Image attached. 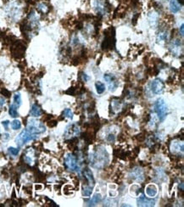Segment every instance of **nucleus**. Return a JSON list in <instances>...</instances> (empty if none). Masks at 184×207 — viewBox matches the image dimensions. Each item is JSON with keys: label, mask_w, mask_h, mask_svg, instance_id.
I'll return each instance as SVG.
<instances>
[{"label": "nucleus", "mask_w": 184, "mask_h": 207, "mask_svg": "<svg viewBox=\"0 0 184 207\" xmlns=\"http://www.w3.org/2000/svg\"><path fill=\"white\" fill-rule=\"evenodd\" d=\"M100 125H101V123H100L99 117L98 115H95L92 118V122H90V128H92L95 133H97L98 131L99 130Z\"/></svg>", "instance_id": "nucleus-18"}, {"label": "nucleus", "mask_w": 184, "mask_h": 207, "mask_svg": "<svg viewBox=\"0 0 184 207\" xmlns=\"http://www.w3.org/2000/svg\"><path fill=\"white\" fill-rule=\"evenodd\" d=\"M35 188H36V190H41V189H43V186L41 184H36V186H35Z\"/></svg>", "instance_id": "nucleus-47"}, {"label": "nucleus", "mask_w": 184, "mask_h": 207, "mask_svg": "<svg viewBox=\"0 0 184 207\" xmlns=\"http://www.w3.org/2000/svg\"><path fill=\"white\" fill-rule=\"evenodd\" d=\"M95 88H96L97 93L99 94H102L104 91H105V86H104V84L103 82H101V81H96V83H95Z\"/></svg>", "instance_id": "nucleus-25"}, {"label": "nucleus", "mask_w": 184, "mask_h": 207, "mask_svg": "<svg viewBox=\"0 0 184 207\" xmlns=\"http://www.w3.org/2000/svg\"><path fill=\"white\" fill-rule=\"evenodd\" d=\"M23 190H24L25 193H26L27 195H31L32 194V188L31 187H27V186H25L24 188H23Z\"/></svg>", "instance_id": "nucleus-39"}, {"label": "nucleus", "mask_w": 184, "mask_h": 207, "mask_svg": "<svg viewBox=\"0 0 184 207\" xmlns=\"http://www.w3.org/2000/svg\"><path fill=\"white\" fill-rule=\"evenodd\" d=\"M9 133H4V135H3V138H4V140H8V139H9Z\"/></svg>", "instance_id": "nucleus-46"}, {"label": "nucleus", "mask_w": 184, "mask_h": 207, "mask_svg": "<svg viewBox=\"0 0 184 207\" xmlns=\"http://www.w3.org/2000/svg\"><path fill=\"white\" fill-rule=\"evenodd\" d=\"M154 110L158 115L160 122H163L167 116V105L163 98H158L154 103Z\"/></svg>", "instance_id": "nucleus-5"}, {"label": "nucleus", "mask_w": 184, "mask_h": 207, "mask_svg": "<svg viewBox=\"0 0 184 207\" xmlns=\"http://www.w3.org/2000/svg\"><path fill=\"white\" fill-rule=\"evenodd\" d=\"M11 47V54L14 59L16 60H20L25 55V52L26 49V46L23 42L20 40H15L10 44Z\"/></svg>", "instance_id": "nucleus-3"}, {"label": "nucleus", "mask_w": 184, "mask_h": 207, "mask_svg": "<svg viewBox=\"0 0 184 207\" xmlns=\"http://www.w3.org/2000/svg\"><path fill=\"white\" fill-rule=\"evenodd\" d=\"M0 113H1V110H0Z\"/></svg>", "instance_id": "nucleus-49"}, {"label": "nucleus", "mask_w": 184, "mask_h": 207, "mask_svg": "<svg viewBox=\"0 0 184 207\" xmlns=\"http://www.w3.org/2000/svg\"><path fill=\"white\" fill-rule=\"evenodd\" d=\"M2 124H3V126H4L5 130H8L9 125V121H4V122H2Z\"/></svg>", "instance_id": "nucleus-42"}, {"label": "nucleus", "mask_w": 184, "mask_h": 207, "mask_svg": "<svg viewBox=\"0 0 184 207\" xmlns=\"http://www.w3.org/2000/svg\"><path fill=\"white\" fill-rule=\"evenodd\" d=\"M146 194L149 196V197H154L157 195V188L153 184L148 185L146 188Z\"/></svg>", "instance_id": "nucleus-22"}, {"label": "nucleus", "mask_w": 184, "mask_h": 207, "mask_svg": "<svg viewBox=\"0 0 184 207\" xmlns=\"http://www.w3.org/2000/svg\"><path fill=\"white\" fill-rule=\"evenodd\" d=\"M137 205L138 206H154L155 204V200L147 199L144 195H141L137 199Z\"/></svg>", "instance_id": "nucleus-15"}, {"label": "nucleus", "mask_w": 184, "mask_h": 207, "mask_svg": "<svg viewBox=\"0 0 184 207\" xmlns=\"http://www.w3.org/2000/svg\"><path fill=\"white\" fill-rule=\"evenodd\" d=\"M36 9L41 15H47L51 9V6L46 1H38L36 4Z\"/></svg>", "instance_id": "nucleus-12"}, {"label": "nucleus", "mask_w": 184, "mask_h": 207, "mask_svg": "<svg viewBox=\"0 0 184 207\" xmlns=\"http://www.w3.org/2000/svg\"><path fill=\"white\" fill-rule=\"evenodd\" d=\"M4 104H5V99L3 96L0 95V108H2L4 105Z\"/></svg>", "instance_id": "nucleus-43"}, {"label": "nucleus", "mask_w": 184, "mask_h": 207, "mask_svg": "<svg viewBox=\"0 0 184 207\" xmlns=\"http://www.w3.org/2000/svg\"><path fill=\"white\" fill-rule=\"evenodd\" d=\"M9 114L10 116H12L14 118L19 116V113L17 111V107H16L14 105H11L9 106Z\"/></svg>", "instance_id": "nucleus-27"}, {"label": "nucleus", "mask_w": 184, "mask_h": 207, "mask_svg": "<svg viewBox=\"0 0 184 207\" xmlns=\"http://www.w3.org/2000/svg\"><path fill=\"white\" fill-rule=\"evenodd\" d=\"M19 149H17V148H14V147H9L8 149V152L9 154H10V155H13V156H16V155H18V154H19Z\"/></svg>", "instance_id": "nucleus-32"}, {"label": "nucleus", "mask_w": 184, "mask_h": 207, "mask_svg": "<svg viewBox=\"0 0 184 207\" xmlns=\"http://www.w3.org/2000/svg\"><path fill=\"white\" fill-rule=\"evenodd\" d=\"M139 16H140V14L139 13H137V14H135L133 16H132V23L133 25H136L137 22V19L139 18Z\"/></svg>", "instance_id": "nucleus-37"}, {"label": "nucleus", "mask_w": 184, "mask_h": 207, "mask_svg": "<svg viewBox=\"0 0 184 207\" xmlns=\"http://www.w3.org/2000/svg\"><path fill=\"white\" fill-rule=\"evenodd\" d=\"M83 175H84L85 179L87 181V184L92 188L94 187L95 180H94V178H93V174H92V171L90 170L89 168H86L83 171Z\"/></svg>", "instance_id": "nucleus-14"}, {"label": "nucleus", "mask_w": 184, "mask_h": 207, "mask_svg": "<svg viewBox=\"0 0 184 207\" xmlns=\"http://www.w3.org/2000/svg\"><path fill=\"white\" fill-rule=\"evenodd\" d=\"M176 1H177V3L180 4L181 6H182L184 4V0H176Z\"/></svg>", "instance_id": "nucleus-48"}, {"label": "nucleus", "mask_w": 184, "mask_h": 207, "mask_svg": "<svg viewBox=\"0 0 184 207\" xmlns=\"http://www.w3.org/2000/svg\"><path fill=\"white\" fill-rule=\"evenodd\" d=\"M149 88H150V91L154 95H158L160 94L165 88V83L159 78H156L154 80H153L150 84H149Z\"/></svg>", "instance_id": "nucleus-8"}, {"label": "nucleus", "mask_w": 184, "mask_h": 207, "mask_svg": "<svg viewBox=\"0 0 184 207\" xmlns=\"http://www.w3.org/2000/svg\"><path fill=\"white\" fill-rule=\"evenodd\" d=\"M180 34L182 37H183L184 36V25L182 24V26H181L180 27Z\"/></svg>", "instance_id": "nucleus-45"}, {"label": "nucleus", "mask_w": 184, "mask_h": 207, "mask_svg": "<svg viewBox=\"0 0 184 207\" xmlns=\"http://www.w3.org/2000/svg\"><path fill=\"white\" fill-rule=\"evenodd\" d=\"M79 134H80V128H79L78 124L72 123L66 127L64 133V138L65 139H68V138L70 139V138L77 137Z\"/></svg>", "instance_id": "nucleus-9"}, {"label": "nucleus", "mask_w": 184, "mask_h": 207, "mask_svg": "<svg viewBox=\"0 0 184 207\" xmlns=\"http://www.w3.org/2000/svg\"><path fill=\"white\" fill-rule=\"evenodd\" d=\"M136 139L138 141V142H144V140L146 139V136H145V133H139L136 135Z\"/></svg>", "instance_id": "nucleus-35"}, {"label": "nucleus", "mask_w": 184, "mask_h": 207, "mask_svg": "<svg viewBox=\"0 0 184 207\" xmlns=\"http://www.w3.org/2000/svg\"><path fill=\"white\" fill-rule=\"evenodd\" d=\"M118 140L119 141H120V142H122V141H125L126 140V137L124 136V134L120 133L119 136H118Z\"/></svg>", "instance_id": "nucleus-44"}, {"label": "nucleus", "mask_w": 184, "mask_h": 207, "mask_svg": "<svg viewBox=\"0 0 184 207\" xmlns=\"http://www.w3.org/2000/svg\"><path fill=\"white\" fill-rule=\"evenodd\" d=\"M64 93L67 95H70V96H75L77 93V88H76V87H71L66 91H64Z\"/></svg>", "instance_id": "nucleus-29"}, {"label": "nucleus", "mask_w": 184, "mask_h": 207, "mask_svg": "<svg viewBox=\"0 0 184 207\" xmlns=\"http://www.w3.org/2000/svg\"><path fill=\"white\" fill-rule=\"evenodd\" d=\"M104 38L101 43V49L103 51L112 50L116 47V30L113 26L104 31Z\"/></svg>", "instance_id": "nucleus-2"}, {"label": "nucleus", "mask_w": 184, "mask_h": 207, "mask_svg": "<svg viewBox=\"0 0 184 207\" xmlns=\"http://www.w3.org/2000/svg\"><path fill=\"white\" fill-rule=\"evenodd\" d=\"M57 124H58V121H56V120H49L48 122H47V125H48V127H50V128H53V127H55V126H57Z\"/></svg>", "instance_id": "nucleus-34"}, {"label": "nucleus", "mask_w": 184, "mask_h": 207, "mask_svg": "<svg viewBox=\"0 0 184 207\" xmlns=\"http://www.w3.org/2000/svg\"><path fill=\"white\" fill-rule=\"evenodd\" d=\"M106 140H107L109 143H110L115 142V140H116V136H115V134L114 133L108 134V135L106 136Z\"/></svg>", "instance_id": "nucleus-36"}, {"label": "nucleus", "mask_w": 184, "mask_h": 207, "mask_svg": "<svg viewBox=\"0 0 184 207\" xmlns=\"http://www.w3.org/2000/svg\"><path fill=\"white\" fill-rule=\"evenodd\" d=\"M35 159H36V156H35V151L33 149H31L29 148L26 150L25 151L24 154L22 156V160L27 166L31 167V166H33L35 164Z\"/></svg>", "instance_id": "nucleus-11"}, {"label": "nucleus", "mask_w": 184, "mask_h": 207, "mask_svg": "<svg viewBox=\"0 0 184 207\" xmlns=\"http://www.w3.org/2000/svg\"><path fill=\"white\" fill-rule=\"evenodd\" d=\"M170 9L172 13H177L180 11L181 5L176 0H171L170 1Z\"/></svg>", "instance_id": "nucleus-20"}, {"label": "nucleus", "mask_w": 184, "mask_h": 207, "mask_svg": "<svg viewBox=\"0 0 184 207\" xmlns=\"http://www.w3.org/2000/svg\"><path fill=\"white\" fill-rule=\"evenodd\" d=\"M109 157L107 150L103 146H98L90 158V163L96 169H103L108 165Z\"/></svg>", "instance_id": "nucleus-1"}, {"label": "nucleus", "mask_w": 184, "mask_h": 207, "mask_svg": "<svg viewBox=\"0 0 184 207\" xmlns=\"http://www.w3.org/2000/svg\"><path fill=\"white\" fill-rule=\"evenodd\" d=\"M13 100H14V105L16 107H20V105H21V96H20V93H16L14 95V98H13Z\"/></svg>", "instance_id": "nucleus-26"}, {"label": "nucleus", "mask_w": 184, "mask_h": 207, "mask_svg": "<svg viewBox=\"0 0 184 207\" xmlns=\"http://www.w3.org/2000/svg\"><path fill=\"white\" fill-rule=\"evenodd\" d=\"M62 116H64V117H66V118H69V119H72L73 118V112L71 111V109H64V111H63V113H62Z\"/></svg>", "instance_id": "nucleus-31"}, {"label": "nucleus", "mask_w": 184, "mask_h": 207, "mask_svg": "<svg viewBox=\"0 0 184 207\" xmlns=\"http://www.w3.org/2000/svg\"><path fill=\"white\" fill-rule=\"evenodd\" d=\"M1 94H2L4 97L7 98H10V96H11V93H10L8 89L4 88H3L1 89Z\"/></svg>", "instance_id": "nucleus-33"}, {"label": "nucleus", "mask_w": 184, "mask_h": 207, "mask_svg": "<svg viewBox=\"0 0 184 207\" xmlns=\"http://www.w3.org/2000/svg\"><path fill=\"white\" fill-rule=\"evenodd\" d=\"M129 177L132 179V180H135V181H137V182H142L144 181V175L143 171L138 169V168H135L130 172L129 174Z\"/></svg>", "instance_id": "nucleus-13"}, {"label": "nucleus", "mask_w": 184, "mask_h": 207, "mask_svg": "<svg viewBox=\"0 0 184 207\" xmlns=\"http://www.w3.org/2000/svg\"><path fill=\"white\" fill-rule=\"evenodd\" d=\"M11 127H12L13 130H19L21 127V123L19 120H14L11 122Z\"/></svg>", "instance_id": "nucleus-30"}, {"label": "nucleus", "mask_w": 184, "mask_h": 207, "mask_svg": "<svg viewBox=\"0 0 184 207\" xmlns=\"http://www.w3.org/2000/svg\"><path fill=\"white\" fill-rule=\"evenodd\" d=\"M36 138H37L36 135L31 133L26 129H25L17 136V138H16V143L19 147H22L27 142L35 140Z\"/></svg>", "instance_id": "nucleus-7"}, {"label": "nucleus", "mask_w": 184, "mask_h": 207, "mask_svg": "<svg viewBox=\"0 0 184 207\" xmlns=\"http://www.w3.org/2000/svg\"><path fill=\"white\" fill-rule=\"evenodd\" d=\"M53 115H45L43 116V122H48L49 120H51V119H53Z\"/></svg>", "instance_id": "nucleus-40"}, {"label": "nucleus", "mask_w": 184, "mask_h": 207, "mask_svg": "<svg viewBox=\"0 0 184 207\" xmlns=\"http://www.w3.org/2000/svg\"><path fill=\"white\" fill-rule=\"evenodd\" d=\"M43 114V110L41 106L38 104H34L32 105V109L30 110V115L33 117H39Z\"/></svg>", "instance_id": "nucleus-17"}, {"label": "nucleus", "mask_w": 184, "mask_h": 207, "mask_svg": "<svg viewBox=\"0 0 184 207\" xmlns=\"http://www.w3.org/2000/svg\"><path fill=\"white\" fill-rule=\"evenodd\" d=\"M170 49L172 50V53L174 55H179L180 50H182V43L179 39H174L172 41V44L170 46Z\"/></svg>", "instance_id": "nucleus-16"}, {"label": "nucleus", "mask_w": 184, "mask_h": 207, "mask_svg": "<svg viewBox=\"0 0 184 207\" xmlns=\"http://www.w3.org/2000/svg\"><path fill=\"white\" fill-rule=\"evenodd\" d=\"M139 152H140V148L139 147H136L133 150H132V153L134 154V156H133V158H135V157H137V155L139 154Z\"/></svg>", "instance_id": "nucleus-41"}, {"label": "nucleus", "mask_w": 184, "mask_h": 207, "mask_svg": "<svg viewBox=\"0 0 184 207\" xmlns=\"http://www.w3.org/2000/svg\"><path fill=\"white\" fill-rule=\"evenodd\" d=\"M168 39V33L165 30H161L159 32L158 35H157V41L159 42H162V41H166Z\"/></svg>", "instance_id": "nucleus-23"}, {"label": "nucleus", "mask_w": 184, "mask_h": 207, "mask_svg": "<svg viewBox=\"0 0 184 207\" xmlns=\"http://www.w3.org/2000/svg\"><path fill=\"white\" fill-rule=\"evenodd\" d=\"M35 178H36V180L37 182H43L45 180V175L43 172H41L40 171L36 169L35 171Z\"/></svg>", "instance_id": "nucleus-28"}, {"label": "nucleus", "mask_w": 184, "mask_h": 207, "mask_svg": "<svg viewBox=\"0 0 184 207\" xmlns=\"http://www.w3.org/2000/svg\"><path fill=\"white\" fill-rule=\"evenodd\" d=\"M104 79L108 84L109 91H111V92L116 91V88L119 86V81L117 80L116 76L111 73H106L104 75Z\"/></svg>", "instance_id": "nucleus-10"}, {"label": "nucleus", "mask_w": 184, "mask_h": 207, "mask_svg": "<svg viewBox=\"0 0 184 207\" xmlns=\"http://www.w3.org/2000/svg\"><path fill=\"white\" fill-rule=\"evenodd\" d=\"M172 148H173V152H178L180 153V151L182 153H183V143H182V141H176L172 143Z\"/></svg>", "instance_id": "nucleus-21"}, {"label": "nucleus", "mask_w": 184, "mask_h": 207, "mask_svg": "<svg viewBox=\"0 0 184 207\" xmlns=\"http://www.w3.org/2000/svg\"><path fill=\"white\" fill-rule=\"evenodd\" d=\"M65 168L71 171H80L79 160L74 154H67L64 157Z\"/></svg>", "instance_id": "nucleus-6"}, {"label": "nucleus", "mask_w": 184, "mask_h": 207, "mask_svg": "<svg viewBox=\"0 0 184 207\" xmlns=\"http://www.w3.org/2000/svg\"><path fill=\"white\" fill-rule=\"evenodd\" d=\"M27 122L28 123H26V130L29 133L37 135L46 132V127L43 123L40 121L36 119H30Z\"/></svg>", "instance_id": "nucleus-4"}, {"label": "nucleus", "mask_w": 184, "mask_h": 207, "mask_svg": "<svg viewBox=\"0 0 184 207\" xmlns=\"http://www.w3.org/2000/svg\"><path fill=\"white\" fill-rule=\"evenodd\" d=\"M102 200V196L99 194H96L94 195V196L92 197V199H89L88 202H87V205L88 206H93L95 205L96 204H98L99 202H100Z\"/></svg>", "instance_id": "nucleus-19"}, {"label": "nucleus", "mask_w": 184, "mask_h": 207, "mask_svg": "<svg viewBox=\"0 0 184 207\" xmlns=\"http://www.w3.org/2000/svg\"><path fill=\"white\" fill-rule=\"evenodd\" d=\"M80 78L82 79V81H88V79H89V77H88V75L86 73H84V72H81Z\"/></svg>", "instance_id": "nucleus-38"}, {"label": "nucleus", "mask_w": 184, "mask_h": 207, "mask_svg": "<svg viewBox=\"0 0 184 207\" xmlns=\"http://www.w3.org/2000/svg\"><path fill=\"white\" fill-rule=\"evenodd\" d=\"M92 188H93L91 187V186H89L88 184H86V185L84 184V185H83V188H82V195H83V196H86V197L91 196L92 192Z\"/></svg>", "instance_id": "nucleus-24"}]
</instances>
